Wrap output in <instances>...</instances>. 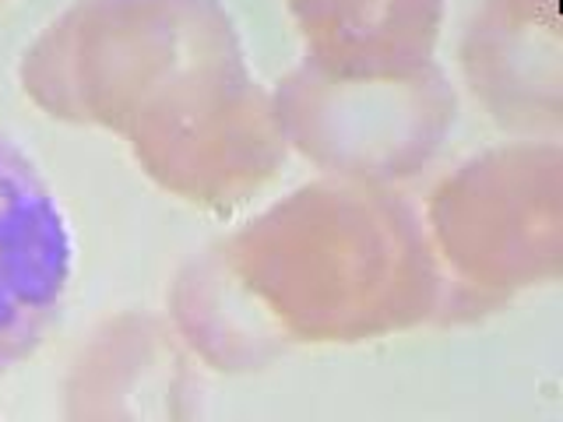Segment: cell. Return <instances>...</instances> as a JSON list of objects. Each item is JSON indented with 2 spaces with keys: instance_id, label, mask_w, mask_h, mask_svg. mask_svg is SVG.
Masks as SVG:
<instances>
[{
  "instance_id": "cell-1",
  "label": "cell",
  "mask_w": 563,
  "mask_h": 422,
  "mask_svg": "<svg viewBox=\"0 0 563 422\" xmlns=\"http://www.w3.org/2000/svg\"><path fill=\"white\" fill-rule=\"evenodd\" d=\"M236 271L292 342H366L448 303L419 211L387 184L324 176L225 236Z\"/></svg>"
},
{
  "instance_id": "cell-2",
  "label": "cell",
  "mask_w": 563,
  "mask_h": 422,
  "mask_svg": "<svg viewBox=\"0 0 563 422\" xmlns=\"http://www.w3.org/2000/svg\"><path fill=\"white\" fill-rule=\"evenodd\" d=\"M240 49L222 0H75L35 35L18 78L53 120L123 134L169 81Z\"/></svg>"
},
{
  "instance_id": "cell-3",
  "label": "cell",
  "mask_w": 563,
  "mask_h": 422,
  "mask_svg": "<svg viewBox=\"0 0 563 422\" xmlns=\"http://www.w3.org/2000/svg\"><path fill=\"white\" fill-rule=\"evenodd\" d=\"M123 137L145 176L208 211L246 204L289 155L272 92L257 85L243 49L169 81Z\"/></svg>"
},
{
  "instance_id": "cell-4",
  "label": "cell",
  "mask_w": 563,
  "mask_h": 422,
  "mask_svg": "<svg viewBox=\"0 0 563 422\" xmlns=\"http://www.w3.org/2000/svg\"><path fill=\"white\" fill-rule=\"evenodd\" d=\"M427 233L457 286L493 303L563 271V148L518 141L472 155L437 184Z\"/></svg>"
},
{
  "instance_id": "cell-5",
  "label": "cell",
  "mask_w": 563,
  "mask_h": 422,
  "mask_svg": "<svg viewBox=\"0 0 563 422\" xmlns=\"http://www.w3.org/2000/svg\"><path fill=\"white\" fill-rule=\"evenodd\" d=\"M272 102L289 148L328 176L387 187L433 163L457 113L437 60L401 78H334L303 57Z\"/></svg>"
},
{
  "instance_id": "cell-6",
  "label": "cell",
  "mask_w": 563,
  "mask_h": 422,
  "mask_svg": "<svg viewBox=\"0 0 563 422\" xmlns=\"http://www.w3.org/2000/svg\"><path fill=\"white\" fill-rule=\"evenodd\" d=\"M205 412L198 359L169 316L128 310L102 321L70 363L67 419H194Z\"/></svg>"
},
{
  "instance_id": "cell-7",
  "label": "cell",
  "mask_w": 563,
  "mask_h": 422,
  "mask_svg": "<svg viewBox=\"0 0 563 422\" xmlns=\"http://www.w3.org/2000/svg\"><path fill=\"white\" fill-rule=\"evenodd\" d=\"M70 233L32 158L0 131V374L57 324L70 286Z\"/></svg>"
},
{
  "instance_id": "cell-8",
  "label": "cell",
  "mask_w": 563,
  "mask_h": 422,
  "mask_svg": "<svg viewBox=\"0 0 563 422\" xmlns=\"http://www.w3.org/2000/svg\"><path fill=\"white\" fill-rule=\"evenodd\" d=\"M462 70L504 131L553 141L563 123L556 0H483L465 29Z\"/></svg>"
},
{
  "instance_id": "cell-9",
  "label": "cell",
  "mask_w": 563,
  "mask_h": 422,
  "mask_svg": "<svg viewBox=\"0 0 563 422\" xmlns=\"http://www.w3.org/2000/svg\"><path fill=\"white\" fill-rule=\"evenodd\" d=\"M307 60L334 78H401L433 60L448 0H286Z\"/></svg>"
},
{
  "instance_id": "cell-10",
  "label": "cell",
  "mask_w": 563,
  "mask_h": 422,
  "mask_svg": "<svg viewBox=\"0 0 563 422\" xmlns=\"http://www.w3.org/2000/svg\"><path fill=\"white\" fill-rule=\"evenodd\" d=\"M169 324L194 359L219 374H254L286 356L289 331L236 271L229 243L219 240L194 254L173 278Z\"/></svg>"
},
{
  "instance_id": "cell-11",
  "label": "cell",
  "mask_w": 563,
  "mask_h": 422,
  "mask_svg": "<svg viewBox=\"0 0 563 422\" xmlns=\"http://www.w3.org/2000/svg\"><path fill=\"white\" fill-rule=\"evenodd\" d=\"M0 4H4V0H0Z\"/></svg>"
}]
</instances>
